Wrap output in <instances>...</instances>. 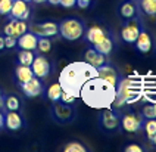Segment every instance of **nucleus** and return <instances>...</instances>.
<instances>
[{"label": "nucleus", "instance_id": "2f4dec72", "mask_svg": "<svg viewBox=\"0 0 156 152\" xmlns=\"http://www.w3.org/2000/svg\"><path fill=\"white\" fill-rule=\"evenodd\" d=\"M16 37L13 36H5V47L6 49H13L16 46Z\"/></svg>", "mask_w": 156, "mask_h": 152}, {"label": "nucleus", "instance_id": "a19ab883", "mask_svg": "<svg viewBox=\"0 0 156 152\" xmlns=\"http://www.w3.org/2000/svg\"><path fill=\"white\" fill-rule=\"evenodd\" d=\"M33 3H37V5H41V3H46V0H33Z\"/></svg>", "mask_w": 156, "mask_h": 152}, {"label": "nucleus", "instance_id": "72a5a7b5", "mask_svg": "<svg viewBox=\"0 0 156 152\" xmlns=\"http://www.w3.org/2000/svg\"><path fill=\"white\" fill-rule=\"evenodd\" d=\"M124 151L125 152H143L144 149H143V146H140L137 143H131V145H128V146L124 148Z\"/></svg>", "mask_w": 156, "mask_h": 152}, {"label": "nucleus", "instance_id": "c9c22d12", "mask_svg": "<svg viewBox=\"0 0 156 152\" xmlns=\"http://www.w3.org/2000/svg\"><path fill=\"white\" fill-rule=\"evenodd\" d=\"M91 3H93V0H77L78 8H81V9H86V8H88Z\"/></svg>", "mask_w": 156, "mask_h": 152}, {"label": "nucleus", "instance_id": "c756f323", "mask_svg": "<svg viewBox=\"0 0 156 152\" xmlns=\"http://www.w3.org/2000/svg\"><path fill=\"white\" fill-rule=\"evenodd\" d=\"M140 115L143 117L144 120H147V118H156L155 117V109H153V103L144 105V107L141 108V114H140Z\"/></svg>", "mask_w": 156, "mask_h": 152}, {"label": "nucleus", "instance_id": "6e6552de", "mask_svg": "<svg viewBox=\"0 0 156 152\" xmlns=\"http://www.w3.org/2000/svg\"><path fill=\"white\" fill-rule=\"evenodd\" d=\"M143 124L144 118L139 114L134 112L121 114V128L127 133H139L140 130H143Z\"/></svg>", "mask_w": 156, "mask_h": 152}, {"label": "nucleus", "instance_id": "20e7f679", "mask_svg": "<svg viewBox=\"0 0 156 152\" xmlns=\"http://www.w3.org/2000/svg\"><path fill=\"white\" fill-rule=\"evenodd\" d=\"M86 31V25L78 18H65L59 22V34L68 42L81 38Z\"/></svg>", "mask_w": 156, "mask_h": 152}, {"label": "nucleus", "instance_id": "a18cd8bd", "mask_svg": "<svg viewBox=\"0 0 156 152\" xmlns=\"http://www.w3.org/2000/svg\"><path fill=\"white\" fill-rule=\"evenodd\" d=\"M134 2H139V0H134Z\"/></svg>", "mask_w": 156, "mask_h": 152}, {"label": "nucleus", "instance_id": "2eb2a0df", "mask_svg": "<svg viewBox=\"0 0 156 152\" xmlns=\"http://www.w3.org/2000/svg\"><path fill=\"white\" fill-rule=\"evenodd\" d=\"M118 13H119V16H121L122 21L140 18L139 3L136 5L134 0H122L121 3H119V8H118Z\"/></svg>", "mask_w": 156, "mask_h": 152}, {"label": "nucleus", "instance_id": "f257e3e1", "mask_svg": "<svg viewBox=\"0 0 156 152\" xmlns=\"http://www.w3.org/2000/svg\"><path fill=\"white\" fill-rule=\"evenodd\" d=\"M116 89L111 83L105 81L100 77L90 78L84 83V86L80 90V98L87 107L94 109H103L111 108L115 100Z\"/></svg>", "mask_w": 156, "mask_h": 152}, {"label": "nucleus", "instance_id": "473e14b6", "mask_svg": "<svg viewBox=\"0 0 156 152\" xmlns=\"http://www.w3.org/2000/svg\"><path fill=\"white\" fill-rule=\"evenodd\" d=\"M75 96L74 95H71V93H68V92H63L61 96V102H65V103H74L75 102Z\"/></svg>", "mask_w": 156, "mask_h": 152}, {"label": "nucleus", "instance_id": "393cba45", "mask_svg": "<svg viewBox=\"0 0 156 152\" xmlns=\"http://www.w3.org/2000/svg\"><path fill=\"white\" fill-rule=\"evenodd\" d=\"M137 3L147 16H156V0H139Z\"/></svg>", "mask_w": 156, "mask_h": 152}, {"label": "nucleus", "instance_id": "37998d69", "mask_svg": "<svg viewBox=\"0 0 156 152\" xmlns=\"http://www.w3.org/2000/svg\"><path fill=\"white\" fill-rule=\"evenodd\" d=\"M153 109H155V117H156V102L153 103Z\"/></svg>", "mask_w": 156, "mask_h": 152}, {"label": "nucleus", "instance_id": "f3484780", "mask_svg": "<svg viewBox=\"0 0 156 152\" xmlns=\"http://www.w3.org/2000/svg\"><path fill=\"white\" fill-rule=\"evenodd\" d=\"M84 61L87 63H90L91 67H94V68H99V67H102V65L109 62L108 56H105L100 52H97L94 47H88L84 52Z\"/></svg>", "mask_w": 156, "mask_h": 152}, {"label": "nucleus", "instance_id": "9d476101", "mask_svg": "<svg viewBox=\"0 0 156 152\" xmlns=\"http://www.w3.org/2000/svg\"><path fill=\"white\" fill-rule=\"evenodd\" d=\"M31 70H33L35 77H38V78L43 80V78H46V77L50 74V71H52V63H50V61H49L43 53L35 55L34 61L31 63Z\"/></svg>", "mask_w": 156, "mask_h": 152}, {"label": "nucleus", "instance_id": "5701e85b", "mask_svg": "<svg viewBox=\"0 0 156 152\" xmlns=\"http://www.w3.org/2000/svg\"><path fill=\"white\" fill-rule=\"evenodd\" d=\"M62 93H63V89H62V86L59 84V81H58V83H53V84L49 86V89L46 92V96L52 102H58V100H61Z\"/></svg>", "mask_w": 156, "mask_h": 152}, {"label": "nucleus", "instance_id": "f03ea898", "mask_svg": "<svg viewBox=\"0 0 156 152\" xmlns=\"http://www.w3.org/2000/svg\"><path fill=\"white\" fill-rule=\"evenodd\" d=\"M94 77H97V70L86 61L71 62L61 71L59 84L62 86L63 92H68L75 98H80V90L84 86V83Z\"/></svg>", "mask_w": 156, "mask_h": 152}, {"label": "nucleus", "instance_id": "ea45409f", "mask_svg": "<svg viewBox=\"0 0 156 152\" xmlns=\"http://www.w3.org/2000/svg\"><path fill=\"white\" fill-rule=\"evenodd\" d=\"M3 49H6V47H5V36H0V52H2Z\"/></svg>", "mask_w": 156, "mask_h": 152}, {"label": "nucleus", "instance_id": "79ce46f5", "mask_svg": "<svg viewBox=\"0 0 156 152\" xmlns=\"http://www.w3.org/2000/svg\"><path fill=\"white\" fill-rule=\"evenodd\" d=\"M150 140H152V143H153V145H155V146H156V133H155V136H153V137H152Z\"/></svg>", "mask_w": 156, "mask_h": 152}, {"label": "nucleus", "instance_id": "423d86ee", "mask_svg": "<svg viewBox=\"0 0 156 152\" xmlns=\"http://www.w3.org/2000/svg\"><path fill=\"white\" fill-rule=\"evenodd\" d=\"M99 124L106 132H116L121 128V112L118 108H103L99 115Z\"/></svg>", "mask_w": 156, "mask_h": 152}, {"label": "nucleus", "instance_id": "0eeeda50", "mask_svg": "<svg viewBox=\"0 0 156 152\" xmlns=\"http://www.w3.org/2000/svg\"><path fill=\"white\" fill-rule=\"evenodd\" d=\"M143 28V24L140 18H134V19H125L122 21V27H121V37L125 43H130L134 45L136 38L139 36L140 30Z\"/></svg>", "mask_w": 156, "mask_h": 152}, {"label": "nucleus", "instance_id": "39448f33", "mask_svg": "<svg viewBox=\"0 0 156 152\" xmlns=\"http://www.w3.org/2000/svg\"><path fill=\"white\" fill-rule=\"evenodd\" d=\"M50 114L52 118L59 123V124H69L75 120L77 117V111L72 107V103H65V102H53L52 108H50Z\"/></svg>", "mask_w": 156, "mask_h": 152}, {"label": "nucleus", "instance_id": "e433bc0d", "mask_svg": "<svg viewBox=\"0 0 156 152\" xmlns=\"http://www.w3.org/2000/svg\"><path fill=\"white\" fill-rule=\"evenodd\" d=\"M5 127V112L0 109V128Z\"/></svg>", "mask_w": 156, "mask_h": 152}, {"label": "nucleus", "instance_id": "f704fd0d", "mask_svg": "<svg viewBox=\"0 0 156 152\" xmlns=\"http://www.w3.org/2000/svg\"><path fill=\"white\" fill-rule=\"evenodd\" d=\"M61 5L62 8H66V9H69V8H74L75 5H77V0H61Z\"/></svg>", "mask_w": 156, "mask_h": 152}, {"label": "nucleus", "instance_id": "4c0bfd02", "mask_svg": "<svg viewBox=\"0 0 156 152\" xmlns=\"http://www.w3.org/2000/svg\"><path fill=\"white\" fill-rule=\"evenodd\" d=\"M5 98H6V96H5V95H3V92L0 90V109L5 107Z\"/></svg>", "mask_w": 156, "mask_h": 152}, {"label": "nucleus", "instance_id": "ddd939ff", "mask_svg": "<svg viewBox=\"0 0 156 152\" xmlns=\"http://www.w3.org/2000/svg\"><path fill=\"white\" fill-rule=\"evenodd\" d=\"M109 34H111V31H108L106 28L100 27V25H91L90 28H86L83 37L86 38L87 43L94 46V45H97V43H100L103 38H106Z\"/></svg>", "mask_w": 156, "mask_h": 152}, {"label": "nucleus", "instance_id": "7c9ffc66", "mask_svg": "<svg viewBox=\"0 0 156 152\" xmlns=\"http://www.w3.org/2000/svg\"><path fill=\"white\" fill-rule=\"evenodd\" d=\"M12 3H13V0H0V15L8 16L12 9Z\"/></svg>", "mask_w": 156, "mask_h": 152}, {"label": "nucleus", "instance_id": "b1692460", "mask_svg": "<svg viewBox=\"0 0 156 152\" xmlns=\"http://www.w3.org/2000/svg\"><path fill=\"white\" fill-rule=\"evenodd\" d=\"M34 58H35L34 50L19 49V52H18V63H21V65H28V67H31Z\"/></svg>", "mask_w": 156, "mask_h": 152}, {"label": "nucleus", "instance_id": "a878e982", "mask_svg": "<svg viewBox=\"0 0 156 152\" xmlns=\"http://www.w3.org/2000/svg\"><path fill=\"white\" fill-rule=\"evenodd\" d=\"M3 108H5L6 111H19L21 100H19L16 96H13V95L6 96V98H5V107Z\"/></svg>", "mask_w": 156, "mask_h": 152}, {"label": "nucleus", "instance_id": "c85d7f7f", "mask_svg": "<svg viewBox=\"0 0 156 152\" xmlns=\"http://www.w3.org/2000/svg\"><path fill=\"white\" fill-rule=\"evenodd\" d=\"M65 152H87V148L80 142H69L63 146Z\"/></svg>", "mask_w": 156, "mask_h": 152}, {"label": "nucleus", "instance_id": "58836bf2", "mask_svg": "<svg viewBox=\"0 0 156 152\" xmlns=\"http://www.w3.org/2000/svg\"><path fill=\"white\" fill-rule=\"evenodd\" d=\"M46 3H49V5H52V6H58V5L61 3V0H46Z\"/></svg>", "mask_w": 156, "mask_h": 152}, {"label": "nucleus", "instance_id": "aec40b11", "mask_svg": "<svg viewBox=\"0 0 156 152\" xmlns=\"http://www.w3.org/2000/svg\"><path fill=\"white\" fill-rule=\"evenodd\" d=\"M134 45L137 47V50H140L141 53H147L152 50V37L150 34L147 33V30L143 27L140 30L139 36L136 38V42H134Z\"/></svg>", "mask_w": 156, "mask_h": 152}, {"label": "nucleus", "instance_id": "412c9836", "mask_svg": "<svg viewBox=\"0 0 156 152\" xmlns=\"http://www.w3.org/2000/svg\"><path fill=\"white\" fill-rule=\"evenodd\" d=\"M33 77H34V72L31 70V67L18 63V67L15 68V78H16L18 84H22V83H25V81L31 80Z\"/></svg>", "mask_w": 156, "mask_h": 152}, {"label": "nucleus", "instance_id": "bb28decb", "mask_svg": "<svg viewBox=\"0 0 156 152\" xmlns=\"http://www.w3.org/2000/svg\"><path fill=\"white\" fill-rule=\"evenodd\" d=\"M37 50L40 53H49L52 50V42L49 37H38V42H37Z\"/></svg>", "mask_w": 156, "mask_h": 152}, {"label": "nucleus", "instance_id": "4468645a", "mask_svg": "<svg viewBox=\"0 0 156 152\" xmlns=\"http://www.w3.org/2000/svg\"><path fill=\"white\" fill-rule=\"evenodd\" d=\"M19 86H21V90H22V93L25 95L27 98H37V96H40L43 93V90H44L41 78H38L35 75L31 80L25 81V83H22Z\"/></svg>", "mask_w": 156, "mask_h": 152}, {"label": "nucleus", "instance_id": "a211bd4d", "mask_svg": "<svg viewBox=\"0 0 156 152\" xmlns=\"http://www.w3.org/2000/svg\"><path fill=\"white\" fill-rule=\"evenodd\" d=\"M37 42H38V36H35L33 31H27L24 34L18 37L16 46L19 49H25V50H37Z\"/></svg>", "mask_w": 156, "mask_h": 152}, {"label": "nucleus", "instance_id": "4be33fe9", "mask_svg": "<svg viewBox=\"0 0 156 152\" xmlns=\"http://www.w3.org/2000/svg\"><path fill=\"white\" fill-rule=\"evenodd\" d=\"M93 47H94L97 52H100L102 55H105V56H109V55L112 53L113 47H115V38H113L112 34H109L106 38H103L100 43L94 45Z\"/></svg>", "mask_w": 156, "mask_h": 152}, {"label": "nucleus", "instance_id": "9b49d317", "mask_svg": "<svg viewBox=\"0 0 156 152\" xmlns=\"http://www.w3.org/2000/svg\"><path fill=\"white\" fill-rule=\"evenodd\" d=\"M9 19H22V21H28L31 16V8L30 3L25 0H13L12 3V9L9 12Z\"/></svg>", "mask_w": 156, "mask_h": 152}, {"label": "nucleus", "instance_id": "c03bdc74", "mask_svg": "<svg viewBox=\"0 0 156 152\" xmlns=\"http://www.w3.org/2000/svg\"><path fill=\"white\" fill-rule=\"evenodd\" d=\"M25 2H28V3H31V2H33V0H25Z\"/></svg>", "mask_w": 156, "mask_h": 152}, {"label": "nucleus", "instance_id": "f8f14e48", "mask_svg": "<svg viewBox=\"0 0 156 152\" xmlns=\"http://www.w3.org/2000/svg\"><path fill=\"white\" fill-rule=\"evenodd\" d=\"M97 70V77H100V78H103L105 81H108V83H111L113 87H116V84H118V81L121 80V74L118 72V70L111 65V63H105L102 67H99V68H96Z\"/></svg>", "mask_w": 156, "mask_h": 152}, {"label": "nucleus", "instance_id": "6ab92c4d", "mask_svg": "<svg viewBox=\"0 0 156 152\" xmlns=\"http://www.w3.org/2000/svg\"><path fill=\"white\" fill-rule=\"evenodd\" d=\"M24 121L22 117L18 111H6L5 112V127L10 132H18L19 128H22Z\"/></svg>", "mask_w": 156, "mask_h": 152}, {"label": "nucleus", "instance_id": "cd10ccee", "mask_svg": "<svg viewBox=\"0 0 156 152\" xmlns=\"http://www.w3.org/2000/svg\"><path fill=\"white\" fill-rule=\"evenodd\" d=\"M143 130L146 132V136H147L149 140H150L156 133V118H147V120H144Z\"/></svg>", "mask_w": 156, "mask_h": 152}, {"label": "nucleus", "instance_id": "1a4fd4ad", "mask_svg": "<svg viewBox=\"0 0 156 152\" xmlns=\"http://www.w3.org/2000/svg\"><path fill=\"white\" fill-rule=\"evenodd\" d=\"M30 31H33L38 37H55L59 34V22L55 21H44L30 25Z\"/></svg>", "mask_w": 156, "mask_h": 152}, {"label": "nucleus", "instance_id": "7ed1b4c3", "mask_svg": "<svg viewBox=\"0 0 156 152\" xmlns=\"http://www.w3.org/2000/svg\"><path fill=\"white\" fill-rule=\"evenodd\" d=\"M115 89H116V93H115L113 108H118V109L124 105L137 102L141 95L140 83L131 80V78H125V77H121V80L118 81Z\"/></svg>", "mask_w": 156, "mask_h": 152}, {"label": "nucleus", "instance_id": "dca6fc26", "mask_svg": "<svg viewBox=\"0 0 156 152\" xmlns=\"http://www.w3.org/2000/svg\"><path fill=\"white\" fill-rule=\"evenodd\" d=\"M30 30V25L27 21L22 19H9V22L5 25L3 28V33L5 36H13V37H19L21 34H24Z\"/></svg>", "mask_w": 156, "mask_h": 152}]
</instances>
